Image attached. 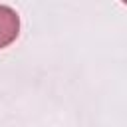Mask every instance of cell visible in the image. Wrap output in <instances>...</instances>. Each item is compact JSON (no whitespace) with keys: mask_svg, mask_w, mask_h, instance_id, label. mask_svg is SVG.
I'll list each match as a JSON object with an SVG mask.
<instances>
[{"mask_svg":"<svg viewBox=\"0 0 127 127\" xmlns=\"http://www.w3.org/2000/svg\"><path fill=\"white\" fill-rule=\"evenodd\" d=\"M20 34V16L14 8L0 4V50L10 46Z\"/></svg>","mask_w":127,"mask_h":127,"instance_id":"obj_1","label":"cell"}]
</instances>
